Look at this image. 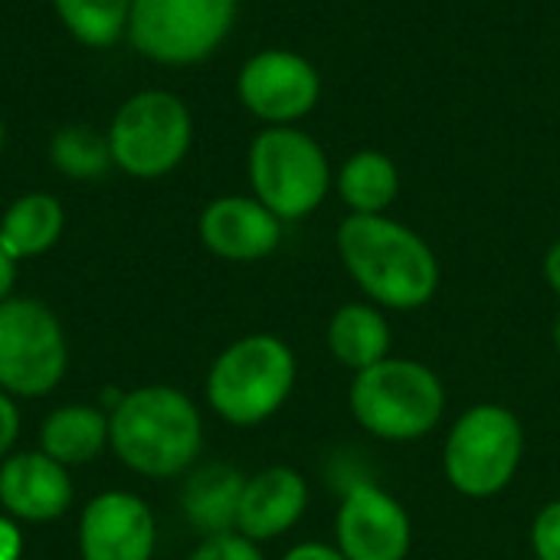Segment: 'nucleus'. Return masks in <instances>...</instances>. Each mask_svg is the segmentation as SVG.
Returning a JSON list of instances; mask_svg holds the SVG:
<instances>
[{
	"label": "nucleus",
	"instance_id": "obj_1",
	"mask_svg": "<svg viewBox=\"0 0 560 560\" xmlns=\"http://www.w3.org/2000/svg\"><path fill=\"white\" fill-rule=\"evenodd\" d=\"M338 253L348 276L377 308L413 312L440 289V262L430 243L384 213H351L338 226Z\"/></svg>",
	"mask_w": 560,
	"mask_h": 560
},
{
	"label": "nucleus",
	"instance_id": "obj_2",
	"mask_svg": "<svg viewBox=\"0 0 560 560\" xmlns=\"http://www.w3.org/2000/svg\"><path fill=\"white\" fill-rule=\"evenodd\" d=\"M108 446L138 476H180L203 446L200 410L174 387H138L108 413Z\"/></svg>",
	"mask_w": 560,
	"mask_h": 560
},
{
	"label": "nucleus",
	"instance_id": "obj_3",
	"mask_svg": "<svg viewBox=\"0 0 560 560\" xmlns=\"http://www.w3.org/2000/svg\"><path fill=\"white\" fill-rule=\"evenodd\" d=\"M295 354L276 335H246L220 351L207 374L210 407L233 427L266 423L295 387Z\"/></svg>",
	"mask_w": 560,
	"mask_h": 560
},
{
	"label": "nucleus",
	"instance_id": "obj_4",
	"mask_svg": "<svg viewBox=\"0 0 560 560\" xmlns=\"http://www.w3.org/2000/svg\"><path fill=\"white\" fill-rule=\"evenodd\" d=\"M446 410L443 381L420 361L384 358L361 371L351 384V413L377 440H423Z\"/></svg>",
	"mask_w": 560,
	"mask_h": 560
},
{
	"label": "nucleus",
	"instance_id": "obj_5",
	"mask_svg": "<svg viewBox=\"0 0 560 560\" xmlns=\"http://www.w3.org/2000/svg\"><path fill=\"white\" fill-rule=\"evenodd\" d=\"M525 456L522 420L502 404L469 407L446 436L443 472L466 499H492L505 492Z\"/></svg>",
	"mask_w": 560,
	"mask_h": 560
},
{
	"label": "nucleus",
	"instance_id": "obj_6",
	"mask_svg": "<svg viewBox=\"0 0 560 560\" xmlns=\"http://www.w3.org/2000/svg\"><path fill=\"white\" fill-rule=\"evenodd\" d=\"M249 180L256 200L279 220H302L328 197L331 167L312 135L272 125L249 144Z\"/></svg>",
	"mask_w": 560,
	"mask_h": 560
},
{
	"label": "nucleus",
	"instance_id": "obj_7",
	"mask_svg": "<svg viewBox=\"0 0 560 560\" xmlns=\"http://www.w3.org/2000/svg\"><path fill=\"white\" fill-rule=\"evenodd\" d=\"M112 164L138 180L171 174L190 151L194 118L187 105L164 89L131 95L108 125Z\"/></svg>",
	"mask_w": 560,
	"mask_h": 560
},
{
	"label": "nucleus",
	"instance_id": "obj_8",
	"mask_svg": "<svg viewBox=\"0 0 560 560\" xmlns=\"http://www.w3.org/2000/svg\"><path fill=\"white\" fill-rule=\"evenodd\" d=\"M236 0H131L128 39L161 66L207 59L233 30Z\"/></svg>",
	"mask_w": 560,
	"mask_h": 560
},
{
	"label": "nucleus",
	"instance_id": "obj_9",
	"mask_svg": "<svg viewBox=\"0 0 560 560\" xmlns=\"http://www.w3.org/2000/svg\"><path fill=\"white\" fill-rule=\"evenodd\" d=\"M69 364L59 318L36 299L0 302V390L43 397L59 387Z\"/></svg>",
	"mask_w": 560,
	"mask_h": 560
},
{
	"label": "nucleus",
	"instance_id": "obj_10",
	"mask_svg": "<svg viewBox=\"0 0 560 560\" xmlns=\"http://www.w3.org/2000/svg\"><path fill=\"white\" fill-rule=\"evenodd\" d=\"M236 92L256 118L269 125H292L318 105L322 75L292 49H262L240 69Z\"/></svg>",
	"mask_w": 560,
	"mask_h": 560
},
{
	"label": "nucleus",
	"instance_id": "obj_11",
	"mask_svg": "<svg viewBox=\"0 0 560 560\" xmlns=\"http://www.w3.org/2000/svg\"><path fill=\"white\" fill-rule=\"evenodd\" d=\"M335 535L338 551L348 560H407L413 545L407 509L371 482H358L345 492Z\"/></svg>",
	"mask_w": 560,
	"mask_h": 560
},
{
	"label": "nucleus",
	"instance_id": "obj_12",
	"mask_svg": "<svg viewBox=\"0 0 560 560\" xmlns=\"http://www.w3.org/2000/svg\"><path fill=\"white\" fill-rule=\"evenodd\" d=\"M158 525L144 499L131 492L95 495L79 518L82 560H151Z\"/></svg>",
	"mask_w": 560,
	"mask_h": 560
},
{
	"label": "nucleus",
	"instance_id": "obj_13",
	"mask_svg": "<svg viewBox=\"0 0 560 560\" xmlns=\"http://www.w3.org/2000/svg\"><path fill=\"white\" fill-rule=\"evenodd\" d=\"M203 246L230 262H259L282 243V220L256 197H217L200 213Z\"/></svg>",
	"mask_w": 560,
	"mask_h": 560
},
{
	"label": "nucleus",
	"instance_id": "obj_14",
	"mask_svg": "<svg viewBox=\"0 0 560 560\" xmlns=\"http://www.w3.org/2000/svg\"><path fill=\"white\" fill-rule=\"evenodd\" d=\"M0 505L16 522H56L72 505V479L43 450L13 453L0 463Z\"/></svg>",
	"mask_w": 560,
	"mask_h": 560
},
{
	"label": "nucleus",
	"instance_id": "obj_15",
	"mask_svg": "<svg viewBox=\"0 0 560 560\" xmlns=\"http://www.w3.org/2000/svg\"><path fill=\"white\" fill-rule=\"evenodd\" d=\"M308 509V482L289 466H269L246 479L236 532L249 541H272L299 525Z\"/></svg>",
	"mask_w": 560,
	"mask_h": 560
},
{
	"label": "nucleus",
	"instance_id": "obj_16",
	"mask_svg": "<svg viewBox=\"0 0 560 560\" xmlns=\"http://www.w3.org/2000/svg\"><path fill=\"white\" fill-rule=\"evenodd\" d=\"M246 476L233 466L213 463L197 469L180 492V505L187 522L210 535H226L236 532V515H240V499H243Z\"/></svg>",
	"mask_w": 560,
	"mask_h": 560
},
{
	"label": "nucleus",
	"instance_id": "obj_17",
	"mask_svg": "<svg viewBox=\"0 0 560 560\" xmlns=\"http://www.w3.org/2000/svg\"><path fill=\"white\" fill-rule=\"evenodd\" d=\"M325 341L331 358L354 374L390 358V325L381 315V308L368 302L341 305L328 322Z\"/></svg>",
	"mask_w": 560,
	"mask_h": 560
},
{
	"label": "nucleus",
	"instance_id": "obj_18",
	"mask_svg": "<svg viewBox=\"0 0 560 560\" xmlns=\"http://www.w3.org/2000/svg\"><path fill=\"white\" fill-rule=\"evenodd\" d=\"M108 446V417L89 404H69L52 410L39 427V450L56 463L85 466Z\"/></svg>",
	"mask_w": 560,
	"mask_h": 560
},
{
	"label": "nucleus",
	"instance_id": "obj_19",
	"mask_svg": "<svg viewBox=\"0 0 560 560\" xmlns=\"http://www.w3.org/2000/svg\"><path fill=\"white\" fill-rule=\"evenodd\" d=\"M66 226L62 203L49 194H23L16 197L0 220V246L10 259H36L49 253Z\"/></svg>",
	"mask_w": 560,
	"mask_h": 560
},
{
	"label": "nucleus",
	"instance_id": "obj_20",
	"mask_svg": "<svg viewBox=\"0 0 560 560\" xmlns=\"http://www.w3.org/2000/svg\"><path fill=\"white\" fill-rule=\"evenodd\" d=\"M338 194L351 213H384L400 194V171L384 151H358L338 171Z\"/></svg>",
	"mask_w": 560,
	"mask_h": 560
},
{
	"label": "nucleus",
	"instance_id": "obj_21",
	"mask_svg": "<svg viewBox=\"0 0 560 560\" xmlns=\"http://www.w3.org/2000/svg\"><path fill=\"white\" fill-rule=\"evenodd\" d=\"M62 26L92 49H108L128 33L131 0H52Z\"/></svg>",
	"mask_w": 560,
	"mask_h": 560
},
{
	"label": "nucleus",
	"instance_id": "obj_22",
	"mask_svg": "<svg viewBox=\"0 0 560 560\" xmlns=\"http://www.w3.org/2000/svg\"><path fill=\"white\" fill-rule=\"evenodd\" d=\"M49 158L66 177L95 180L112 164L108 135H98L89 125H62L49 141Z\"/></svg>",
	"mask_w": 560,
	"mask_h": 560
},
{
	"label": "nucleus",
	"instance_id": "obj_23",
	"mask_svg": "<svg viewBox=\"0 0 560 560\" xmlns=\"http://www.w3.org/2000/svg\"><path fill=\"white\" fill-rule=\"evenodd\" d=\"M187 560H266L259 545L249 541L240 532H226V535H210L197 545V551Z\"/></svg>",
	"mask_w": 560,
	"mask_h": 560
},
{
	"label": "nucleus",
	"instance_id": "obj_24",
	"mask_svg": "<svg viewBox=\"0 0 560 560\" xmlns=\"http://www.w3.org/2000/svg\"><path fill=\"white\" fill-rule=\"evenodd\" d=\"M532 548L538 560H560V499L538 512L532 525Z\"/></svg>",
	"mask_w": 560,
	"mask_h": 560
},
{
	"label": "nucleus",
	"instance_id": "obj_25",
	"mask_svg": "<svg viewBox=\"0 0 560 560\" xmlns=\"http://www.w3.org/2000/svg\"><path fill=\"white\" fill-rule=\"evenodd\" d=\"M16 436H20V410L13 404V397L0 390V463L10 456Z\"/></svg>",
	"mask_w": 560,
	"mask_h": 560
},
{
	"label": "nucleus",
	"instance_id": "obj_26",
	"mask_svg": "<svg viewBox=\"0 0 560 560\" xmlns=\"http://www.w3.org/2000/svg\"><path fill=\"white\" fill-rule=\"evenodd\" d=\"M23 558V535L16 518L0 515V560H20Z\"/></svg>",
	"mask_w": 560,
	"mask_h": 560
},
{
	"label": "nucleus",
	"instance_id": "obj_27",
	"mask_svg": "<svg viewBox=\"0 0 560 560\" xmlns=\"http://www.w3.org/2000/svg\"><path fill=\"white\" fill-rule=\"evenodd\" d=\"M282 560H348L338 548L331 545H322V541H305V545H295Z\"/></svg>",
	"mask_w": 560,
	"mask_h": 560
},
{
	"label": "nucleus",
	"instance_id": "obj_28",
	"mask_svg": "<svg viewBox=\"0 0 560 560\" xmlns=\"http://www.w3.org/2000/svg\"><path fill=\"white\" fill-rule=\"evenodd\" d=\"M13 279H16V259H10V256H7V249L0 246V302H7V299H10Z\"/></svg>",
	"mask_w": 560,
	"mask_h": 560
},
{
	"label": "nucleus",
	"instance_id": "obj_29",
	"mask_svg": "<svg viewBox=\"0 0 560 560\" xmlns=\"http://www.w3.org/2000/svg\"><path fill=\"white\" fill-rule=\"evenodd\" d=\"M545 279H548V285L560 295V240L548 249V256H545Z\"/></svg>",
	"mask_w": 560,
	"mask_h": 560
},
{
	"label": "nucleus",
	"instance_id": "obj_30",
	"mask_svg": "<svg viewBox=\"0 0 560 560\" xmlns=\"http://www.w3.org/2000/svg\"><path fill=\"white\" fill-rule=\"evenodd\" d=\"M551 338H555V348H558V354H560V312L555 315V325H551Z\"/></svg>",
	"mask_w": 560,
	"mask_h": 560
},
{
	"label": "nucleus",
	"instance_id": "obj_31",
	"mask_svg": "<svg viewBox=\"0 0 560 560\" xmlns=\"http://www.w3.org/2000/svg\"><path fill=\"white\" fill-rule=\"evenodd\" d=\"M0 151H3V121H0Z\"/></svg>",
	"mask_w": 560,
	"mask_h": 560
}]
</instances>
